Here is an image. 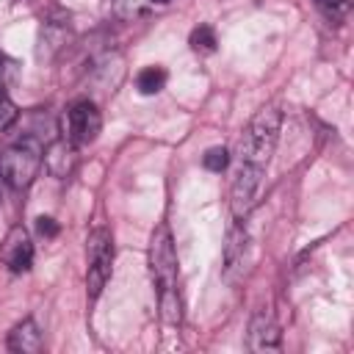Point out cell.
<instances>
[{"instance_id": "cell-1", "label": "cell", "mask_w": 354, "mask_h": 354, "mask_svg": "<svg viewBox=\"0 0 354 354\" xmlns=\"http://www.w3.org/2000/svg\"><path fill=\"white\" fill-rule=\"evenodd\" d=\"M149 274L158 293L160 315L166 324H180V296H177V252L169 224H158L149 238Z\"/></svg>"}, {"instance_id": "cell-2", "label": "cell", "mask_w": 354, "mask_h": 354, "mask_svg": "<svg viewBox=\"0 0 354 354\" xmlns=\"http://www.w3.org/2000/svg\"><path fill=\"white\" fill-rule=\"evenodd\" d=\"M279 127H282V111L277 105L260 108L246 122V127L241 130V138H238V160L254 163V166H268V160H271V155L277 149Z\"/></svg>"}, {"instance_id": "cell-3", "label": "cell", "mask_w": 354, "mask_h": 354, "mask_svg": "<svg viewBox=\"0 0 354 354\" xmlns=\"http://www.w3.org/2000/svg\"><path fill=\"white\" fill-rule=\"evenodd\" d=\"M39 169H41V141L36 136H22L19 141L8 144L0 152V180L14 191L28 188L36 180Z\"/></svg>"}, {"instance_id": "cell-4", "label": "cell", "mask_w": 354, "mask_h": 354, "mask_svg": "<svg viewBox=\"0 0 354 354\" xmlns=\"http://www.w3.org/2000/svg\"><path fill=\"white\" fill-rule=\"evenodd\" d=\"M86 293L94 301L111 279L113 268V235L108 227H94L86 241Z\"/></svg>"}, {"instance_id": "cell-5", "label": "cell", "mask_w": 354, "mask_h": 354, "mask_svg": "<svg viewBox=\"0 0 354 354\" xmlns=\"http://www.w3.org/2000/svg\"><path fill=\"white\" fill-rule=\"evenodd\" d=\"M266 188V166L238 160V169L230 183V213L235 221H246L249 213L260 205Z\"/></svg>"}, {"instance_id": "cell-6", "label": "cell", "mask_w": 354, "mask_h": 354, "mask_svg": "<svg viewBox=\"0 0 354 354\" xmlns=\"http://www.w3.org/2000/svg\"><path fill=\"white\" fill-rule=\"evenodd\" d=\"M100 130H102V113H100L97 102H91V100H77V102L69 105L64 138H66L72 147L80 149V147L94 144L97 136H100Z\"/></svg>"}, {"instance_id": "cell-7", "label": "cell", "mask_w": 354, "mask_h": 354, "mask_svg": "<svg viewBox=\"0 0 354 354\" xmlns=\"http://www.w3.org/2000/svg\"><path fill=\"white\" fill-rule=\"evenodd\" d=\"M0 263L11 274H28L33 266V243L22 224H14L0 243Z\"/></svg>"}, {"instance_id": "cell-8", "label": "cell", "mask_w": 354, "mask_h": 354, "mask_svg": "<svg viewBox=\"0 0 354 354\" xmlns=\"http://www.w3.org/2000/svg\"><path fill=\"white\" fill-rule=\"evenodd\" d=\"M282 332L268 310H257L249 321V348L252 351H279Z\"/></svg>"}, {"instance_id": "cell-9", "label": "cell", "mask_w": 354, "mask_h": 354, "mask_svg": "<svg viewBox=\"0 0 354 354\" xmlns=\"http://www.w3.org/2000/svg\"><path fill=\"white\" fill-rule=\"evenodd\" d=\"M41 163H44V169H47L53 177L66 180V177L75 171V166H77V147H72L66 138H55V141H50L47 149L41 152Z\"/></svg>"}, {"instance_id": "cell-10", "label": "cell", "mask_w": 354, "mask_h": 354, "mask_svg": "<svg viewBox=\"0 0 354 354\" xmlns=\"http://www.w3.org/2000/svg\"><path fill=\"white\" fill-rule=\"evenodd\" d=\"M8 351H17V354H39L44 340H41V329L33 318H22L11 332H8V340H6Z\"/></svg>"}, {"instance_id": "cell-11", "label": "cell", "mask_w": 354, "mask_h": 354, "mask_svg": "<svg viewBox=\"0 0 354 354\" xmlns=\"http://www.w3.org/2000/svg\"><path fill=\"white\" fill-rule=\"evenodd\" d=\"M246 249H249V232L243 221L232 218V227L227 230V243H224V274L230 277L235 268L243 266L246 260Z\"/></svg>"}, {"instance_id": "cell-12", "label": "cell", "mask_w": 354, "mask_h": 354, "mask_svg": "<svg viewBox=\"0 0 354 354\" xmlns=\"http://www.w3.org/2000/svg\"><path fill=\"white\" fill-rule=\"evenodd\" d=\"M166 69L163 66H144L138 75H136V88H138V94H144V97H152V94H158L163 86H166Z\"/></svg>"}, {"instance_id": "cell-13", "label": "cell", "mask_w": 354, "mask_h": 354, "mask_svg": "<svg viewBox=\"0 0 354 354\" xmlns=\"http://www.w3.org/2000/svg\"><path fill=\"white\" fill-rule=\"evenodd\" d=\"M188 44H191L194 53H199V55H210V53H216L218 39H216V30H213L210 25H199V28L191 30Z\"/></svg>"}, {"instance_id": "cell-14", "label": "cell", "mask_w": 354, "mask_h": 354, "mask_svg": "<svg viewBox=\"0 0 354 354\" xmlns=\"http://www.w3.org/2000/svg\"><path fill=\"white\" fill-rule=\"evenodd\" d=\"M313 6L332 25H340L348 17V0H313Z\"/></svg>"}, {"instance_id": "cell-15", "label": "cell", "mask_w": 354, "mask_h": 354, "mask_svg": "<svg viewBox=\"0 0 354 354\" xmlns=\"http://www.w3.org/2000/svg\"><path fill=\"white\" fill-rule=\"evenodd\" d=\"M202 163H205V169H210V171H224L227 163H230V152H227L224 147H210V149L205 152Z\"/></svg>"}, {"instance_id": "cell-16", "label": "cell", "mask_w": 354, "mask_h": 354, "mask_svg": "<svg viewBox=\"0 0 354 354\" xmlns=\"http://www.w3.org/2000/svg\"><path fill=\"white\" fill-rule=\"evenodd\" d=\"M14 122H17V108H14V102L8 100L6 88H0V133L8 130Z\"/></svg>"}, {"instance_id": "cell-17", "label": "cell", "mask_w": 354, "mask_h": 354, "mask_svg": "<svg viewBox=\"0 0 354 354\" xmlns=\"http://www.w3.org/2000/svg\"><path fill=\"white\" fill-rule=\"evenodd\" d=\"M36 230L44 235V238H55L58 235V221L53 216H39L36 218Z\"/></svg>"}, {"instance_id": "cell-18", "label": "cell", "mask_w": 354, "mask_h": 354, "mask_svg": "<svg viewBox=\"0 0 354 354\" xmlns=\"http://www.w3.org/2000/svg\"><path fill=\"white\" fill-rule=\"evenodd\" d=\"M11 75H14V61H8V58L0 53V88H6V86H8Z\"/></svg>"}, {"instance_id": "cell-19", "label": "cell", "mask_w": 354, "mask_h": 354, "mask_svg": "<svg viewBox=\"0 0 354 354\" xmlns=\"http://www.w3.org/2000/svg\"><path fill=\"white\" fill-rule=\"evenodd\" d=\"M152 6H166V3H171V0H149Z\"/></svg>"}]
</instances>
